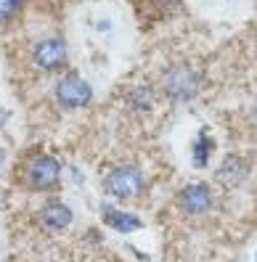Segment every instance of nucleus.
Returning <instances> with one entry per match:
<instances>
[{
    "label": "nucleus",
    "mask_w": 257,
    "mask_h": 262,
    "mask_svg": "<svg viewBox=\"0 0 257 262\" xmlns=\"http://www.w3.org/2000/svg\"><path fill=\"white\" fill-rule=\"evenodd\" d=\"M29 61L37 72L45 74H53V72H61L69 67V42L61 35H48L32 45L29 51Z\"/></svg>",
    "instance_id": "obj_4"
},
{
    "label": "nucleus",
    "mask_w": 257,
    "mask_h": 262,
    "mask_svg": "<svg viewBox=\"0 0 257 262\" xmlns=\"http://www.w3.org/2000/svg\"><path fill=\"white\" fill-rule=\"evenodd\" d=\"M74 220V212L72 207H67L64 202H56V199H51V202H45L37 212V223L40 228L51 230V233H61V230H67Z\"/></svg>",
    "instance_id": "obj_8"
},
{
    "label": "nucleus",
    "mask_w": 257,
    "mask_h": 262,
    "mask_svg": "<svg viewBox=\"0 0 257 262\" xmlns=\"http://www.w3.org/2000/svg\"><path fill=\"white\" fill-rule=\"evenodd\" d=\"M53 98L64 112H80L93 103V85L77 72H67L53 85Z\"/></svg>",
    "instance_id": "obj_3"
},
{
    "label": "nucleus",
    "mask_w": 257,
    "mask_h": 262,
    "mask_svg": "<svg viewBox=\"0 0 257 262\" xmlns=\"http://www.w3.org/2000/svg\"><path fill=\"white\" fill-rule=\"evenodd\" d=\"M27 0H0V24H8L13 21L22 13Z\"/></svg>",
    "instance_id": "obj_12"
},
{
    "label": "nucleus",
    "mask_w": 257,
    "mask_h": 262,
    "mask_svg": "<svg viewBox=\"0 0 257 262\" xmlns=\"http://www.w3.org/2000/svg\"><path fill=\"white\" fill-rule=\"evenodd\" d=\"M162 93L170 103L186 106L202 93V72L194 64H175L162 74Z\"/></svg>",
    "instance_id": "obj_1"
},
{
    "label": "nucleus",
    "mask_w": 257,
    "mask_h": 262,
    "mask_svg": "<svg viewBox=\"0 0 257 262\" xmlns=\"http://www.w3.org/2000/svg\"><path fill=\"white\" fill-rule=\"evenodd\" d=\"M22 178L32 191H53L61 183V162L51 154H35L24 162Z\"/></svg>",
    "instance_id": "obj_5"
},
{
    "label": "nucleus",
    "mask_w": 257,
    "mask_h": 262,
    "mask_svg": "<svg viewBox=\"0 0 257 262\" xmlns=\"http://www.w3.org/2000/svg\"><path fill=\"white\" fill-rule=\"evenodd\" d=\"M252 122H254V127H257V106H254V112H252Z\"/></svg>",
    "instance_id": "obj_14"
},
{
    "label": "nucleus",
    "mask_w": 257,
    "mask_h": 262,
    "mask_svg": "<svg viewBox=\"0 0 257 262\" xmlns=\"http://www.w3.org/2000/svg\"><path fill=\"white\" fill-rule=\"evenodd\" d=\"M154 101H157V93H154L151 85H135L125 96L127 112L135 114V117H148L151 112H154Z\"/></svg>",
    "instance_id": "obj_11"
},
{
    "label": "nucleus",
    "mask_w": 257,
    "mask_h": 262,
    "mask_svg": "<svg viewBox=\"0 0 257 262\" xmlns=\"http://www.w3.org/2000/svg\"><path fill=\"white\" fill-rule=\"evenodd\" d=\"M254 262H257V249H254Z\"/></svg>",
    "instance_id": "obj_15"
},
{
    "label": "nucleus",
    "mask_w": 257,
    "mask_h": 262,
    "mask_svg": "<svg viewBox=\"0 0 257 262\" xmlns=\"http://www.w3.org/2000/svg\"><path fill=\"white\" fill-rule=\"evenodd\" d=\"M146 175L141 167L135 164H117L112 167L106 178H103V191L117 202H133V199H141L146 193Z\"/></svg>",
    "instance_id": "obj_2"
},
{
    "label": "nucleus",
    "mask_w": 257,
    "mask_h": 262,
    "mask_svg": "<svg viewBox=\"0 0 257 262\" xmlns=\"http://www.w3.org/2000/svg\"><path fill=\"white\" fill-rule=\"evenodd\" d=\"M101 217H103V223H106L112 230H117V233H122V236L135 233V230L143 228L141 217H135V214H130V212H125V209H117V207H112V204H103V207H101Z\"/></svg>",
    "instance_id": "obj_10"
},
{
    "label": "nucleus",
    "mask_w": 257,
    "mask_h": 262,
    "mask_svg": "<svg viewBox=\"0 0 257 262\" xmlns=\"http://www.w3.org/2000/svg\"><path fill=\"white\" fill-rule=\"evenodd\" d=\"M249 172H252L249 159H244L241 154H225V157L220 159V164H218V169H215V178L225 188H239V186L247 183Z\"/></svg>",
    "instance_id": "obj_7"
},
{
    "label": "nucleus",
    "mask_w": 257,
    "mask_h": 262,
    "mask_svg": "<svg viewBox=\"0 0 257 262\" xmlns=\"http://www.w3.org/2000/svg\"><path fill=\"white\" fill-rule=\"evenodd\" d=\"M215 151H218V141H215L212 130H209L207 125L199 127V133H196L194 143H191V164L196 169H204L209 164V159H212Z\"/></svg>",
    "instance_id": "obj_9"
},
{
    "label": "nucleus",
    "mask_w": 257,
    "mask_h": 262,
    "mask_svg": "<svg viewBox=\"0 0 257 262\" xmlns=\"http://www.w3.org/2000/svg\"><path fill=\"white\" fill-rule=\"evenodd\" d=\"M178 207L188 217H204L215 209V191L207 183H188L178 193Z\"/></svg>",
    "instance_id": "obj_6"
},
{
    "label": "nucleus",
    "mask_w": 257,
    "mask_h": 262,
    "mask_svg": "<svg viewBox=\"0 0 257 262\" xmlns=\"http://www.w3.org/2000/svg\"><path fill=\"white\" fill-rule=\"evenodd\" d=\"M254 40H257V32H254Z\"/></svg>",
    "instance_id": "obj_16"
},
{
    "label": "nucleus",
    "mask_w": 257,
    "mask_h": 262,
    "mask_svg": "<svg viewBox=\"0 0 257 262\" xmlns=\"http://www.w3.org/2000/svg\"><path fill=\"white\" fill-rule=\"evenodd\" d=\"M3 162H6V148H0V169H3Z\"/></svg>",
    "instance_id": "obj_13"
}]
</instances>
